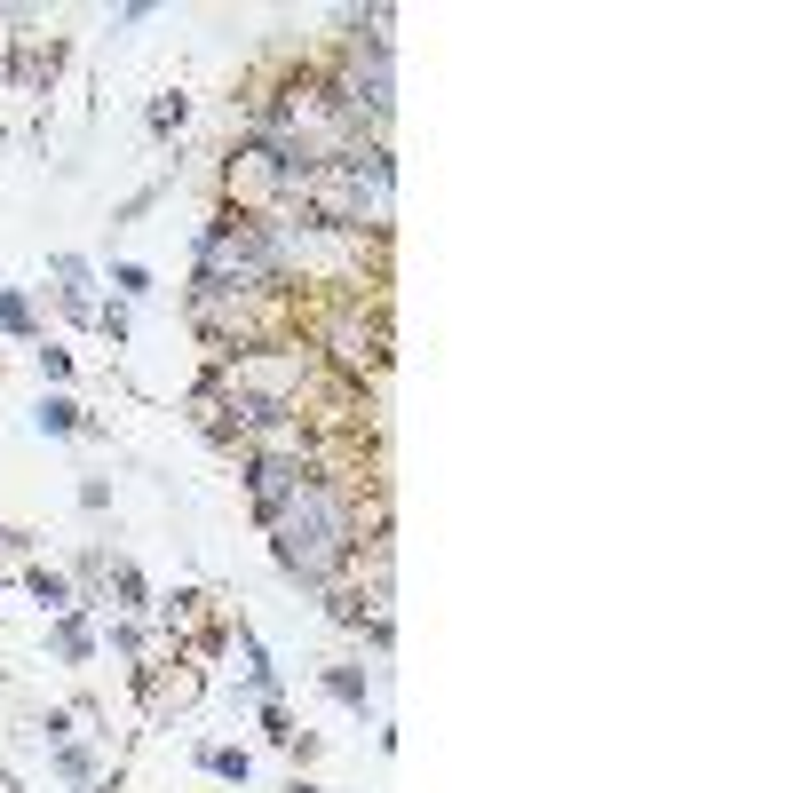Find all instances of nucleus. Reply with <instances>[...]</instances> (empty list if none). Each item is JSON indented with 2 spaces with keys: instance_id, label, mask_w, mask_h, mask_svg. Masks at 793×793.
I'll return each instance as SVG.
<instances>
[{
  "instance_id": "f257e3e1",
  "label": "nucleus",
  "mask_w": 793,
  "mask_h": 793,
  "mask_svg": "<svg viewBox=\"0 0 793 793\" xmlns=\"http://www.w3.org/2000/svg\"><path fill=\"white\" fill-rule=\"evenodd\" d=\"M326 349H334L341 373H373V365H381V334L357 318V302H341L334 318H326Z\"/></svg>"
},
{
  "instance_id": "f03ea898",
  "label": "nucleus",
  "mask_w": 793,
  "mask_h": 793,
  "mask_svg": "<svg viewBox=\"0 0 793 793\" xmlns=\"http://www.w3.org/2000/svg\"><path fill=\"white\" fill-rule=\"evenodd\" d=\"M40 429H80V405H64V397H48V405H40Z\"/></svg>"
}]
</instances>
